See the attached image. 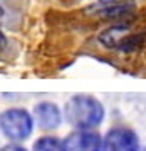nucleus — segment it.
I'll return each mask as SVG.
<instances>
[{"instance_id": "f257e3e1", "label": "nucleus", "mask_w": 146, "mask_h": 151, "mask_svg": "<svg viewBox=\"0 0 146 151\" xmlns=\"http://www.w3.org/2000/svg\"><path fill=\"white\" fill-rule=\"evenodd\" d=\"M65 121L76 129H94L105 119V108L99 99L92 96H72L63 110Z\"/></svg>"}, {"instance_id": "f03ea898", "label": "nucleus", "mask_w": 146, "mask_h": 151, "mask_svg": "<svg viewBox=\"0 0 146 151\" xmlns=\"http://www.w3.org/2000/svg\"><path fill=\"white\" fill-rule=\"evenodd\" d=\"M34 117L25 108H7L0 111V133L11 142H22L31 137Z\"/></svg>"}, {"instance_id": "7ed1b4c3", "label": "nucleus", "mask_w": 146, "mask_h": 151, "mask_svg": "<svg viewBox=\"0 0 146 151\" xmlns=\"http://www.w3.org/2000/svg\"><path fill=\"white\" fill-rule=\"evenodd\" d=\"M103 151H139V139L130 128H112L103 137Z\"/></svg>"}, {"instance_id": "20e7f679", "label": "nucleus", "mask_w": 146, "mask_h": 151, "mask_svg": "<svg viewBox=\"0 0 146 151\" xmlns=\"http://www.w3.org/2000/svg\"><path fill=\"white\" fill-rule=\"evenodd\" d=\"M67 151H103V139L92 129H76L65 139Z\"/></svg>"}, {"instance_id": "39448f33", "label": "nucleus", "mask_w": 146, "mask_h": 151, "mask_svg": "<svg viewBox=\"0 0 146 151\" xmlns=\"http://www.w3.org/2000/svg\"><path fill=\"white\" fill-rule=\"evenodd\" d=\"M33 117L34 121L38 122V126L42 129H56L60 128L61 124V119H63V113L61 110L54 104V103H49V101H42L34 106V111H33Z\"/></svg>"}, {"instance_id": "423d86ee", "label": "nucleus", "mask_w": 146, "mask_h": 151, "mask_svg": "<svg viewBox=\"0 0 146 151\" xmlns=\"http://www.w3.org/2000/svg\"><path fill=\"white\" fill-rule=\"evenodd\" d=\"M126 31H128L126 25H112L110 29H106V31L101 32L99 42L105 47H108V49H117V45L121 43V40L124 38Z\"/></svg>"}, {"instance_id": "0eeeda50", "label": "nucleus", "mask_w": 146, "mask_h": 151, "mask_svg": "<svg viewBox=\"0 0 146 151\" xmlns=\"http://www.w3.org/2000/svg\"><path fill=\"white\" fill-rule=\"evenodd\" d=\"M33 151H67V146H65V140L45 135L33 144Z\"/></svg>"}, {"instance_id": "6e6552de", "label": "nucleus", "mask_w": 146, "mask_h": 151, "mask_svg": "<svg viewBox=\"0 0 146 151\" xmlns=\"http://www.w3.org/2000/svg\"><path fill=\"white\" fill-rule=\"evenodd\" d=\"M132 9L130 4H112V6H106L103 11H101V16H106V18H116V16H121V14H126Z\"/></svg>"}, {"instance_id": "1a4fd4ad", "label": "nucleus", "mask_w": 146, "mask_h": 151, "mask_svg": "<svg viewBox=\"0 0 146 151\" xmlns=\"http://www.w3.org/2000/svg\"><path fill=\"white\" fill-rule=\"evenodd\" d=\"M141 42H142V36H139V34H135V36H124L123 40H121V43L117 45V49L121 52H130V50L137 49L141 45Z\"/></svg>"}, {"instance_id": "9d476101", "label": "nucleus", "mask_w": 146, "mask_h": 151, "mask_svg": "<svg viewBox=\"0 0 146 151\" xmlns=\"http://www.w3.org/2000/svg\"><path fill=\"white\" fill-rule=\"evenodd\" d=\"M0 151H25L22 146H16V144H11V146H6L4 149H0Z\"/></svg>"}, {"instance_id": "9b49d317", "label": "nucleus", "mask_w": 146, "mask_h": 151, "mask_svg": "<svg viewBox=\"0 0 146 151\" xmlns=\"http://www.w3.org/2000/svg\"><path fill=\"white\" fill-rule=\"evenodd\" d=\"M6 47V36L2 34V32H0V50H2Z\"/></svg>"}, {"instance_id": "f8f14e48", "label": "nucleus", "mask_w": 146, "mask_h": 151, "mask_svg": "<svg viewBox=\"0 0 146 151\" xmlns=\"http://www.w3.org/2000/svg\"><path fill=\"white\" fill-rule=\"evenodd\" d=\"M2 14H4V11H2V7H0V16H2Z\"/></svg>"}]
</instances>
